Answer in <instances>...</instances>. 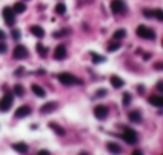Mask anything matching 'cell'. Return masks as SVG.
<instances>
[{
    "instance_id": "6da1fadb",
    "label": "cell",
    "mask_w": 163,
    "mask_h": 155,
    "mask_svg": "<svg viewBox=\"0 0 163 155\" xmlns=\"http://www.w3.org/2000/svg\"><path fill=\"white\" fill-rule=\"evenodd\" d=\"M58 80L62 83V85H80L82 83V80L80 78H77V77H74L72 74H69V72H62V74H59L58 75Z\"/></svg>"
},
{
    "instance_id": "7a4b0ae2",
    "label": "cell",
    "mask_w": 163,
    "mask_h": 155,
    "mask_svg": "<svg viewBox=\"0 0 163 155\" xmlns=\"http://www.w3.org/2000/svg\"><path fill=\"white\" fill-rule=\"evenodd\" d=\"M136 34H138L141 38H146V40H155V32L147 26H138L136 27Z\"/></svg>"
},
{
    "instance_id": "3957f363",
    "label": "cell",
    "mask_w": 163,
    "mask_h": 155,
    "mask_svg": "<svg viewBox=\"0 0 163 155\" xmlns=\"http://www.w3.org/2000/svg\"><path fill=\"white\" fill-rule=\"evenodd\" d=\"M2 15H3V19H5L7 26H10V27H13V26H15V22H16V18H15V15H16V13L13 11V8H10V7H5V8L2 10Z\"/></svg>"
},
{
    "instance_id": "277c9868",
    "label": "cell",
    "mask_w": 163,
    "mask_h": 155,
    "mask_svg": "<svg viewBox=\"0 0 163 155\" xmlns=\"http://www.w3.org/2000/svg\"><path fill=\"white\" fill-rule=\"evenodd\" d=\"M121 139L128 144H136V141H138V133L131 128H125L123 133H121Z\"/></svg>"
},
{
    "instance_id": "5b68a950",
    "label": "cell",
    "mask_w": 163,
    "mask_h": 155,
    "mask_svg": "<svg viewBox=\"0 0 163 155\" xmlns=\"http://www.w3.org/2000/svg\"><path fill=\"white\" fill-rule=\"evenodd\" d=\"M111 10L115 15H121V13L126 11V3L125 0H112L111 2Z\"/></svg>"
},
{
    "instance_id": "8992f818",
    "label": "cell",
    "mask_w": 163,
    "mask_h": 155,
    "mask_svg": "<svg viewBox=\"0 0 163 155\" xmlns=\"http://www.w3.org/2000/svg\"><path fill=\"white\" fill-rule=\"evenodd\" d=\"M13 99H15V96H13L11 93L3 94V98L0 99V110H2V112H7V110L13 106Z\"/></svg>"
},
{
    "instance_id": "52a82bcc",
    "label": "cell",
    "mask_w": 163,
    "mask_h": 155,
    "mask_svg": "<svg viewBox=\"0 0 163 155\" xmlns=\"http://www.w3.org/2000/svg\"><path fill=\"white\" fill-rule=\"evenodd\" d=\"M29 56V51H27V48L24 45H16L15 51H13V58L15 59H24Z\"/></svg>"
},
{
    "instance_id": "ba28073f",
    "label": "cell",
    "mask_w": 163,
    "mask_h": 155,
    "mask_svg": "<svg viewBox=\"0 0 163 155\" xmlns=\"http://www.w3.org/2000/svg\"><path fill=\"white\" fill-rule=\"evenodd\" d=\"M93 114H94V117H96V118L104 120L109 115V109L106 106H96V107H94V110H93Z\"/></svg>"
},
{
    "instance_id": "9c48e42d",
    "label": "cell",
    "mask_w": 163,
    "mask_h": 155,
    "mask_svg": "<svg viewBox=\"0 0 163 155\" xmlns=\"http://www.w3.org/2000/svg\"><path fill=\"white\" fill-rule=\"evenodd\" d=\"M31 112H32V109H31L29 106H21V107H18V109H16V112H15V117H16V118H24V117H29V115H31Z\"/></svg>"
},
{
    "instance_id": "30bf717a",
    "label": "cell",
    "mask_w": 163,
    "mask_h": 155,
    "mask_svg": "<svg viewBox=\"0 0 163 155\" xmlns=\"http://www.w3.org/2000/svg\"><path fill=\"white\" fill-rule=\"evenodd\" d=\"M66 56H67V50H66V47H64V45H58L56 50H54V59L61 61V59H66Z\"/></svg>"
},
{
    "instance_id": "8fae6325",
    "label": "cell",
    "mask_w": 163,
    "mask_h": 155,
    "mask_svg": "<svg viewBox=\"0 0 163 155\" xmlns=\"http://www.w3.org/2000/svg\"><path fill=\"white\" fill-rule=\"evenodd\" d=\"M56 109H58V102H54V101L47 102L42 106V114H51V112H54Z\"/></svg>"
},
{
    "instance_id": "7c38bea8",
    "label": "cell",
    "mask_w": 163,
    "mask_h": 155,
    "mask_svg": "<svg viewBox=\"0 0 163 155\" xmlns=\"http://www.w3.org/2000/svg\"><path fill=\"white\" fill-rule=\"evenodd\" d=\"M128 118H130V122H133V123H141V122H142V115H141V112H138V110L130 112Z\"/></svg>"
},
{
    "instance_id": "4fadbf2b",
    "label": "cell",
    "mask_w": 163,
    "mask_h": 155,
    "mask_svg": "<svg viewBox=\"0 0 163 155\" xmlns=\"http://www.w3.org/2000/svg\"><path fill=\"white\" fill-rule=\"evenodd\" d=\"M149 102H151L152 106H155V107H163V96H151L149 98Z\"/></svg>"
},
{
    "instance_id": "5bb4252c",
    "label": "cell",
    "mask_w": 163,
    "mask_h": 155,
    "mask_svg": "<svg viewBox=\"0 0 163 155\" xmlns=\"http://www.w3.org/2000/svg\"><path fill=\"white\" fill-rule=\"evenodd\" d=\"M31 32H32L37 38H43V37H45V31H43L40 26H32V27H31Z\"/></svg>"
},
{
    "instance_id": "9a60e30c",
    "label": "cell",
    "mask_w": 163,
    "mask_h": 155,
    "mask_svg": "<svg viewBox=\"0 0 163 155\" xmlns=\"http://www.w3.org/2000/svg\"><path fill=\"white\" fill-rule=\"evenodd\" d=\"M111 83H112V87H114V88H121L125 82L121 80L118 75H111Z\"/></svg>"
},
{
    "instance_id": "2e32d148",
    "label": "cell",
    "mask_w": 163,
    "mask_h": 155,
    "mask_svg": "<svg viewBox=\"0 0 163 155\" xmlns=\"http://www.w3.org/2000/svg\"><path fill=\"white\" fill-rule=\"evenodd\" d=\"M50 128H51L54 133H56L58 136H64V134H66V131H64L62 126H59L58 123H54V122H51V123H50Z\"/></svg>"
},
{
    "instance_id": "e0dca14e",
    "label": "cell",
    "mask_w": 163,
    "mask_h": 155,
    "mask_svg": "<svg viewBox=\"0 0 163 155\" xmlns=\"http://www.w3.org/2000/svg\"><path fill=\"white\" fill-rule=\"evenodd\" d=\"M32 93L35 94V96H38V98H43L47 93H45V90L42 88V87H40V85H35V83H34V85H32Z\"/></svg>"
},
{
    "instance_id": "ac0fdd59",
    "label": "cell",
    "mask_w": 163,
    "mask_h": 155,
    "mask_svg": "<svg viewBox=\"0 0 163 155\" xmlns=\"http://www.w3.org/2000/svg\"><path fill=\"white\" fill-rule=\"evenodd\" d=\"M13 11L15 13H24L26 11V3L24 2H16L15 7H13Z\"/></svg>"
},
{
    "instance_id": "d6986e66",
    "label": "cell",
    "mask_w": 163,
    "mask_h": 155,
    "mask_svg": "<svg viewBox=\"0 0 163 155\" xmlns=\"http://www.w3.org/2000/svg\"><path fill=\"white\" fill-rule=\"evenodd\" d=\"M13 149H15L16 152L26 153V152H27V144H24V142H16L15 146H13Z\"/></svg>"
},
{
    "instance_id": "ffe728a7",
    "label": "cell",
    "mask_w": 163,
    "mask_h": 155,
    "mask_svg": "<svg viewBox=\"0 0 163 155\" xmlns=\"http://www.w3.org/2000/svg\"><path fill=\"white\" fill-rule=\"evenodd\" d=\"M107 149H109V152H114V153H120L121 152V147L118 144H115V142H109Z\"/></svg>"
},
{
    "instance_id": "44dd1931",
    "label": "cell",
    "mask_w": 163,
    "mask_h": 155,
    "mask_svg": "<svg viewBox=\"0 0 163 155\" xmlns=\"http://www.w3.org/2000/svg\"><path fill=\"white\" fill-rule=\"evenodd\" d=\"M125 37H126V31L125 29H118V31L114 32V40H121Z\"/></svg>"
},
{
    "instance_id": "7402d4cb",
    "label": "cell",
    "mask_w": 163,
    "mask_h": 155,
    "mask_svg": "<svg viewBox=\"0 0 163 155\" xmlns=\"http://www.w3.org/2000/svg\"><path fill=\"white\" fill-rule=\"evenodd\" d=\"M37 51H38V54L42 56V58H45V56L48 54V48H45V45H42V43H37Z\"/></svg>"
},
{
    "instance_id": "603a6c76",
    "label": "cell",
    "mask_w": 163,
    "mask_h": 155,
    "mask_svg": "<svg viewBox=\"0 0 163 155\" xmlns=\"http://www.w3.org/2000/svg\"><path fill=\"white\" fill-rule=\"evenodd\" d=\"M13 94H15V96H19V98L24 96V88L19 85V83H18V85H15V88H13Z\"/></svg>"
},
{
    "instance_id": "cb8c5ba5",
    "label": "cell",
    "mask_w": 163,
    "mask_h": 155,
    "mask_svg": "<svg viewBox=\"0 0 163 155\" xmlns=\"http://www.w3.org/2000/svg\"><path fill=\"white\" fill-rule=\"evenodd\" d=\"M91 56H93V62H94V64H99V62H104V61H106L104 56H99V54H96V53H91Z\"/></svg>"
},
{
    "instance_id": "d4e9b609",
    "label": "cell",
    "mask_w": 163,
    "mask_h": 155,
    "mask_svg": "<svg viewBox=\"0 0 163 155\" xmlns=\"http://www.w3.org/2000/svg\"><path fill=\"white\" fill-rule=\"evenodd\" d=\"M118 48H120L118 40H115V42H111V43H109V47H107V50H109V51H117Z\"/></svg>"
},
{
    "instance_id": "484cf974",
    "label": "cell",
    "mask_w": 163,
    "mask_h": 155,
    "mask_svg": "<svg viewBox=\"0 0 163 155\" xmlns=\"http://www.w3.org/2000/svg\"><path fill=\"white\" fill-rule=\"evenodd\" d=\"M54 10H56L58 15H64V13H66V5H64V3H58Z\"/></svg>"
},
{
    "instance_id": "4316f807",
    "label": "cell",
    "mask_w": 163,
    "mask_h": 155,
    "mask_svg": "<svg viewBox=\"0 0 163 155\" xmlns=\"http://www.w3.org/2000/svg\"><path fill=\"white\" fill-rule=\"evenodd\" d=\"M130 104H131V94L125 93L123 94V106H130Z\"/></svg>"
},
{
    "instance_id": "83f0119b",
    "label": "cell",
    "mask_w": 163,
    "mask_h": 155,
    "mask_svg": "<svg viewBox=\"0 0 163 155\" xmlns=\"http://www.w3.org/2000/svg\"><path fill=\"white\" fill-rule=\"evenodd\" d=\"M154 16L158 19V21H163V11L158 8V10H154Z\"/></svg>"
},
{
    "instance_id": "f1b7e54d",
    "label": "cell",
    "mask_w": 163,
    "mask_h": 155,
    "mask_svg": "<svg viewBox=\"0 0 163 155\" xmlns=\"http://www.w3.org/2000/svg\"><path fill=\"white\" fill-rule=\"evenodd\" d=\"M142 15H144L146 18H154V10H144Z\"/></svg>"
},
{
    "instance_id": "f546056e",
    "label": "cell",
    "mask_w": 163,
    "mask_h": 155,
    "mask_svg": "<svg viewBox=\"0 0 163 155\" xmlns=\"http://www.w3.org/2000/svg\"><path fill=\"white\" fill-rule=\"evenodd\" d=\"M3 53H7V45L3 43V40L0 42V54H3Z\"/></svg>"
},
{
    "instance_id": "4dcf8cb0",
    "label": "cell",
    "mask_w": 163,
    "mask_h": 155,
    "mask_svg": "<svg viewBox=\"0 0 163 155\" xmlns=\"http://www.w3.org/2000/svg\"><path fill=\"white\" fill-rule=\"evenodd\" d=\"M104 94H107V90H98V91H96V96H98V98H102Z\"/></svg>"
},
{
    "instance_id": "1f68e13d",
    "label": "cell",
    "mask_w": 163,
    "mask_h": 155,
    "mask_svg": "<svg viewBox=\"0 0 163 155\" xmlns=\"http://www.w3.org/2000/svg\"><path fill=\"white\" fill-rule=\"evenodd\" d=\"M11 37L15 38V40H18V38H19V31H18V29H15V31H13V34H11Z\"/></svg>"
},
{
    "instance_id": "d6a6232c",
    "label": "cell",
    "mask_w": 163,
    "mask_h": 155,
    "mask_svg": "<svg viewBox=\"0 0 163 155\" xmlns=\"http://www.w3.org/2000/svg\"><path fill=\"white\" fill-rule=\"evenodd\" d=\"M5 38H7V34H5L2 29H0V40H5Z\"/></svg>"
},
{
    "instance_id": "836d02e7",
    "label": "cell",
    "mask_w": 163,
    "mask_h": 155,
    "mask_svg": "<svg viewBox=\"0 0 163 155\" xmlns=\"http://www.w3.org/2000/svg\"><path fill=\"white\" fill-rule=\"evenodd\" d=\"M157 88H158L160 91H163V82H161V80H160V82L157 83Z\"/></svg>"
},
{
    "instance_id": "e575fe53",
    "label": "cell",
    "mask_w": 163,
    "mask_h": 155,
    "mask_svg": "<svg viewBox=\"0 0 163 155\" xmlns=\"http://www.w3.org/2000/svg\"><path fill=\"white\" fill-rule=\"evenodd\" d=\"M155 69H158V70L163 69V64H161V62H157V64H155Z\"/></svg>"
},
{
    "instance_id": "d590c367",
    "label": "cell",
    "mask_w": 163,
    "mask_h": 155,
    "mask_svg": "<svg viewBox=\"0 0 163 155\" xmlns=\"http://www.w3.org/2000/svg\"><path fill=\"white\" fill-rule=\"evenodd\" d=\"M48 153H50L48 150H40V152H38V155H48Z\"/></svg>"
},
{
    "instance_id": "8d00e7d4",
    "label": "cell",
    "mask_w": 163,
    "mask_h": 155,
    "mask_svg": "<svg viewBox=\"0 0 163 155\" xmlns=\"http://www.w3.org/2000/svg\"><path fill=\"white\" fill-rule=\"evenodd\" d=\"M22 72H24V69H22V67H19V69H18V72H16V75H21Z\"/></svg>"
},
{
    "instance_id": "74e56055",
    "label": "cell",
    "mask_w": 163,
    "mask_h": 155,
    "mask_svg": "<svg viewBox=\"0 0 163 155\" xmlns=\"http://www.w3.org/2000/svg\"><path fill=\"white\" fill-rule=\"evenodd\" d=\"M138 91L139 93H144V87H138Z\"/></svg>"
}]
</instances>
